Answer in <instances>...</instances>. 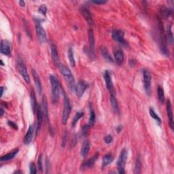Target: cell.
<instances>
[{
    "label": "cell",
    "mask_w": 174,
    "mask_h": 174,
    "mask_svg": "<svg viewBox=\"0 0 174 174\" xmlns=\"http://www.w3.org/2000/svg\"><path fill=\"white\" fill-rule=\"evenodd\" d=\"M50 81L51 84L52 89V99L53 103H56L58 101L59 94H60V84L58 78L55 75H51L50 76Z\"/></svg>",
    "instance_id": "6da1fadb"
},
{
    "label": "cell",
    "mask_w": 174,
    "mask_h": 174,
    "mask_svg": "<svg viewBox=\"0 0 174 174\" xmlns=\"http://www.w3.org/2000/svg\"><path fill=\"white\" fill-rule=\"evenodd\" d=\"M158 29L160 32V49H161V51L163 55L168 56L169 52L167 49V38L161 20H159L158 22Z\"/></svg>",
    "instance_id": "7a4b0ae2"
},
{
    "label": "cell",
    "mask_w": 174,
    "mask_h": 174,
    "mask_svg": "<svg viewBox=\"0 0 174 174\" xmlns=\"http://www.w3.org/2000/svg\"><path fill=\"white\" fill-rule=\"evenodd\" d=\"M59 68L60 69L61 74L63 76L64 78H65L67 83H68L69 87L73 90L74 88V84H75V80H74V78L73 74L71 72L70 69L67 66L63 65V64H59Z\"/></svg>",
    "instance_id": "3957f363"
},
{
    "label": "cell",
    "mask_w": 174,
    "mask_h": 174,
    "mask_svg": "<svg viewBox=\"0 0 174 174\" xmlns=\"http://www.w3.org/2000/svg\"><path fill=\"white\" fill-rule=\"evenodd\" d=\"M71 112H72V105H71V102L68 97L65 94L64 95V106H63V115H62V123L63 125H66L67 124Z\"/></svg>",
    "instance_id": "277c9868"
},
{
    "label": "cell",
    "mask_w": 174,
    "mask_h": 174,
    "mask_svg": "<svg viewBox=\"0 0 174 174\" xmlns=\"http://www.w3.org/2000/svg\"><path fill=\"white\" fill-rule=\"evenodd\" d=\"M35 30H36V33L39 41H40L41 44L45 43L47 40V33H46V31L44 29V28L42 27L40 21L38 19H35Z\"/></svg>",
    "instance_id": "5b68a950"
},
{
    "label": "cell",
    "mask_w": 174,
    "mask_h": 174,
    "mask_svg": "<svg viewBox=\"0 0 174 174\" xmlns=\"http://www.w3.org/2000/svg\"><path fill=\"white\" fill-rule=\"evenodd\" d=\"M17 67H18V69H19L20 75L23 78L24 80L27 83H29L30 78L29 76V74L27 72V67L25 65V64L24 62L23 61V60L19 57L17 59Z\"/></svg>",
    "instance_id": "8992f818"
},
{
    "label": "cell",
    "mask_w": 174,
    "mask_h": 174,
    "mask_svg": "<svg viewBox=\"0 0 174 174\" xmlns=\"http://www.w3.org/2000/svg\"><path fill=\"white\" fill-rule=\"evenodd\" d=\"M127 150L126 149H123L121 151V153H120L119 158L118 160V162H117V165H118V170L119 173H125V166L126 165L127 159Z\"/></svg>",
    "instance_id": "52a82bcc"
},
{
    "label": "cell",
    "mask_w": 174,
    "mask_h": 174,
    "mask_svg": "<svg viewBox=\"0 0 174 174\" xmlns=\"http://www.w3.org/2000/svg\"><path fill=\"white\" fill-rule=\"evenodd\" d=\"M151 74L148 70L144 69L143 71V81H144V86L145 91L146 93L150 95V88H151Z\"/></svg>",
    "instance_id": "ba28073f"
},
{
    "label": "cell",
    "mask_w": 174,
    "mask_h": 174,
    "mask_svg": "<svg viewBox=\"0 0 174 174\" xmlns=\"http://www.w3.org/2000/svg\"><path fill=\"white\" fill-rule=\"evenodd\" d=\"M80 11L85 20L87 21V23L90 26H93L94 25V20L93 19V16H92V14L89 11V10L85 6H82L80 9Z\"/></svg>",
    "instance_id": "9c48e42d"
},
{
    "label": "cell",
    "mask_w": 174,
    "mask_h": 174,
    "mask_svg": "<svg viewBox=\"0 0 174 174\" xmlns=\"http://www.w3.org/2000/svg\"><path fill=\"white\" fill-rule=\"evenodd\" d=\"M88 42H89V45H90V50L89 51H88V55H89L92 59H94L95 40V35L93 29H89V31H88Z\"/></svg>",
    "instance_id": "30bf717a"
},
{
    "label": "cell",
    "mask_w": 174,
    "mask_h": 174,
    "mask_svg": "<svg viewBox=\"0 0 174 174\" xmlns=\"http://www.w3.org/2000/svg\"><path fill=\"white\" fill-rule=\"evenodd\" d=\"M112 38L118 43L123 46H127V44L124 39V33L121 30L115 29L112 31Z\"/></svg>",
    "instance_id": "8fae6325"
},
{
    "label": "cell",
    "mask_w": 174,
    "mask_h": 174,
    "mask_svg": "<svg viewBox=\"0 0 174 174\" xmlns=\"http://www.w3.org/2000/svg\"><path fill=\"white\" fill-rule=\"evenodd\" d=\"M104 79L105 81L106 87H107L108 90L109 91L110 95H114V84L112 83V80L111 78L110 74L108 71H105L104 73Z\"/></svg>",
    "instance_id": "7c38bea8"
},
{
    "label": "cell",
    "mask_w": 174,
    "mask_h": 174,
    "mask_svg": "<svg viewBox=\"0 0 174 174\" xmlns=\"http://www.w3.org/2000/svg\"><path fill=\"white\" fill-rule=\"evenodd\" d=\"M88 88V84L85 83L84 81L81 80L79 81L78 84H76L75 91H76V94L78 97H83L85 91L87 90V88Z\"/></svg>",
    "instance_id": "4fadbf2b"
},
{
    "label": "cell",
    "mask_w": 174,
    "mask_h": 174,
    "mask_svg": "<svg viewBox=\"0 0 174 174\" xmlns=\"http://www.w3.org/2000/svg\"><path fill=\"white\" fill-rule=\"evenodd\" d=\"M0 51L2 54L6 56H9L11 54V46L10 42L7 40H2Z\"/></svg>",
    "instance_id": "5bb4252c"
},
{
    "label": "cell",
    "mask_w": 174,
    "mask_h": 174,
    "mask_svg": "<svg viewBox=\"0 0 174 174\" xmlns=\"http://www.w3.org/2000/svg\"><path fill=\"white\" fill-rule=\"evenodd\" d=\"M167 116L169 118V124L171 129H173V111H172V106L170 100H167Z\"/></svg>",
    "instance_id": "9a60e30c"
},
{
    "label": "cell",
    "mask_w": 174,
    "mask_h": 174,
    "mask_svg": "<svg viewBox=\"0 0 174 174\" xmlns=\"http://www.w3.org/2000/svg\"><path fill=\"white\" fill-rule=\"evenodd\" d=\"M114 55L115 61L117 64L119 65H121L125 60V55L122 50L120 48L115 49V51H114Z\"/></svg>",
    "instance_id": "2e32d148"
},
{
    "label": "cell",
    "mask_w": 174,
    "mask_h": 174,
    "mask_svg": "<svg viewBox=\"0 0 174 174\" xmlns=\"http://www.w3.org/2000/svg\"><path fill=\"white\" fill-rule=\"evenodd\" d=\"M33 134H34V126L33 125H31L28 129L27 132L26 133L25 136L24 137V144L25 145L29 144L32 140L33 138Z\"/></svg>",
    "instance_id": "e0dca14e"
},
{
    "label": "cell",
    "mask_w": 174,
    "mask_h": 174,
    "mask_svg": "<svg viewBox=\"0 0 174 174\" xmlns=\"http://www.w3.org/2000/svg\"><path fill=\"white\" fill-rule=\"evenodd\" d=\"M32 75H33V79L35 81V86H36L38 92L39 93V94H42V83H41V80L40 78V76H39L38 74H37L36 71L35 69H32Z\"/></svg>",
    "instance_id": "ac0fdd59"
},
{
    "label": "cell",
    "mask_w": 174,
    "mask_h": 174,
    "mask_svg": "<svg viewBox=\"0 0 174 174\" xmlns=\"http://www.w3.org/2000/svg\"><path fill=\"white\" fill-rule=\"evenodd\" d=\"M37 118H38V123H37V132H38L40 130L42 125V123H43V119H44V114L43 112H42V110L41 109V107L40 105H38V110H37Z\"/></svg>",
    "instance_id": "d6986e66"
},
{
    "label": "cell",
    "mask_w": 174,
    "mask_h": 174,
    "mask_svg": "<svg viewBox=\"0 0 174 174\" xmlns=\"http://www.w3.org/2000/svg\"><path fill=\"white\" fill-rule=\"evenodd\" d=\"M31 103L32 110H33L34 114H36L39 105L38 104L37 99H36V97H35V94L34 93L33 89H31Z\"/></svg>",
    "instance_id": "ffe728a7"
},
{
    "label": "cell",
    "mask_w": 174,
    "mask_h": 174,
    "mask_svg": "<svg viewBox=\"0 0 174 174\" xmlns=\"http://www.w3.org/2000/svg\"><path fill=\"white\" fill-rule=\"evenodd\" d=\"M51 55L53 61L56 64V65H59L60 61H59V56L58 54V51L57 48H56L55 44H52L51 46Z\"/></svg>",
    "instance_id": "44dd1931"
},
{
    "label": "cell",
    "mask_w": 174,
    "mask_h": 174,
    "mask_svg": "<svg viewBox=\"0 0 174 174\" xmlns=\"http://www.w3.org/2000/svg\"><path fill=\"white\" fill-rule=\"evenodd\" d=\"M91 148V143L88 140H86L84 141V143L82 145V148L80 150V154L83 157H85L89 152Z\"/></svg>",
    "instance_id": "7402d4cb"
},
{
    "label": "cell",
    "mask_w": 174,
    "mask_h": 174,
    "mask_svg": "<svg viewBox=\"0 0 174 174\" xmlns=\"http://www.w3.org/2000/svg\"><path fill=\"white\" fill-rule=\"evenodd\" d=\"M98 157H99V154L97 153V154H95L93 157H92L89 159L87 160V161L85 163H84V164L83 165V168L84 169H86L91 167L92 166H93V165L95 164V163L96 161V160H97L98 158Z\"/></svg>",
    "instance_id": "603a6c76"
},
{
    "label": "cell",
    "mask_w": 174,
    "mask_h": 174,
    "mask_svg": "<svg viewBox=\"0 0 174 174\" xmlns=\"http://www.w3.org/2000/svg\"><path fill=\"white\" fill-rule=\"evenodd\" d=\"M19 151V150L18 148L15 149L14 150L10 152L9 153L6 154L4 156H2L1 158H0V160H1V161H10V160L13 159L16 157V155L18 154Z\"/></svg>",
    "instance_id": "cb8c5ba5"
},
{
    "label": "cell",
    "mask_w": 174,
    "mask_h": 174,
    "mask_svg": "<svg viewBox=\"0 0 174 174\" xmlns=\"http://www.w3.org/2000/svg\"><path fill=\"white\" fill-rule=\"evenodd\" d=\"M160 15L163 18V19H167L172 15V11L169 8H166L165 6H161L159 9Z\"/></svg>",
    "instance_id": "d4e9b609"
},
{
    "label": "cell",
    "mask_w": 174,
    "mask_h": 174,
    "mask_svg": "<svg viewBox=\"0 0 174 174\" xmlns=\"http://www.w3.org/2000/svg\"><path fill=\"white\" fill-rule=\"evenodd\" d=\"M42 112H43L44 116L47 120H48V104L47 100L46 98V96H44L42 99Z\"/></svg>",
    "instance_id": "484cf974"
},
{
    "label": "cell",
    "mask_w": 174,
    "mask_h": 174,
    "mask_svg": "<svg viewBox=\"0 0 174 174\" xmlns=\"http://www.w3.org/2000/svg\"><path fill=\"white\" fill-rule=\"evenodd\" d=\"M114 157L113 156L110 154H105L104 157H103L102 160V167H105L108 166V165L111 164L112 162L113 161Z\"/></svg>",
    "instance_id": "4316f807"
},
{
    "label": "cell",
    "mask_w": 174,
    "mask_h": 174,
    "mask_svg": "<svg viewBox=\"0 0 174 174\" xmlns=\"http://www.w3.org/2000/svg\"><path fill=\"white\" fill-rule=\"evenodd\" d=\"M100 51H101V55L102 56H104V57L107 60V61H109V62H114V60L112 57V56L110 55V54H109L108 51L107 50V48H106L105 47H101L100 48Z\"/></svg>",
    "instance_id": "83f0119b"
},
{
    "label": "cell",
    "mask_w": 174,
    "mask_h": 174,
    "mask_svg": "<svg viewBox=\"0 0 174 174\" xmlns=\"http://www.w3.org/2000/svg\"><path fill=\"white\" fill-rule=\"evenodd\" d=\"M172 24L168 25L167 27V37H166V38H167V40L169 43L171 44H172L173 42V35L172 31Z\"/></svg>",
    "instance_id": "f1b7e54d"
},
{
    "label": "cell",
    "mask_w": 174,
    "mask_h": 174,
    "mask_svg": "<svg viewBox=\"0 0 174 174\" xmlns=\"http://www.w3.org/2000/svg\"><path fill=\"white\" fill-rule=\"evenodd\" d=\"M110 103L112 106V108L116 113L118 114L119 113V108H118V104L117 102L116 99L114 95H110Z\"/></svg>",
    "instance_id": "f546056e"
},
{
    "label": "cell",
    "mask_w": 174,
    "mask_h": 174,
    "mask_svg": "<svg viewBox=\"0 0 174 174\" xmlns=\"http://www.w3.org/2000/svg\"><path fill=\"white\" fill-rule=\"evenodd\" d=\"M157 94L159 101L161 102V104H163L165 101V94L164 90H163V88L161 86H158L157 88Z\"/></svg>",
    "instance_id": "4dcf8cb0"
},
{
    "label": "cell",
    "mask_w": 174,
    "mask_h": 174,
    "mask_svg": "<svg viewBox=\"0 0 174 174\" xmlns=\"http://www.w3.org/2000/svg\"><path fill=\"white\" fill-rule=\"evenodd\" d=\"M67 55H68V59H69V61L70 65H72V67H74L76 65V61H75V59H74L73 50H72V48H69L68 52H67Z\"/></svg>",
    "instance_id": "1f68e13d"
},
{
    "label": "cell",
    "mask_w": 174,
    "mask_h": 174,
    "mask_svg": "<svg viewBox=\"0 0 174 174\" xmlns=\"http://www.w3.org/2000/svg\"><path fill=\"white\" fill-rule=\"evenodd\" d=\"M96 120V115L93 108H91V115L89 118V122H88V127H91L94 125Z\"/></svg>",
    "instance_id": "d6a6232c"
},
{
    "label": "cell",
    "mask_w": 174,
    "mask_h": 174,
    "mask_svg": "<svg viewBox=\"0 0 174 174\" xmlns=\"http://www.w3.org/2000/svg\"><path fill=\"white\" fill-rule=\"evenodd\" d=\"M149 112H150V116L152 117V118L154 119L158 123V125H161V119L160 118V117L158 116L157 114L154 112V109L152 108H150V111H149Z\"/></svg>",
    "instance_id": "836d02e7"
},
{
    "label": "cell",
    "mask_w": 174,
    "mask_h": 174,
    "mask_svg": "<svg viewBox=\"0 0 174 174\" xmlns=\"http://www.w3.org/2000/svg\"><path fill=\"white\" fill-rule=\"evenodd\" d=\"M141 161L140 160V157H138L136 162V166H135V173H140L141 172Z\"/></svg>",
    "instance_id": "e575fe53"
},
{
    "label": "cell",
    "mask_w": 174,
    "mask_h": 174,
    "mask_svg": "<svg viewBox=\"0 0 174 174\" xmlns=\"http://www.w3.org/2000/svg\"><path fill=\"white\" fill-rule=\"evenodd\" d=\"M83 116H84V112H77L76 114L75 115V116H74V118L72 120V127L75 126L76 125V123H78V121L79 120V119L81 118Z\"/></svg>",
    "instance_id": "d590c367"
},
{
    "label": "cell",
    "mask_w": 174,
    "mask_h": 174,
    "mask_svg": "<svg viewBox=\"0 0 174 174\" xmlns=\"http://www.w3.org/2000/svg\"><path fill=\"white\" fill-rule=\"evenodd\" d=\"M43 161H42V154H40L38 159V167L40 172L43 171Z\"/></svg>",
    "instance_id": "8d00e7d4"
},
{
    "label": "cell",
    "mask_w": 174,
    "mask_h": 174,
    "mask_svg": "<svg viewBox=\"0 0 174 174\" xmlns=\"http://www.w3.org/2000/svg\"><path fill=\"white\" fill-rule=\"evenodd\" d=\"M38 10L41 14H42V15L45 16L46 14H47V8L45 5H41V6L40 7V8H39Z\"/></svg>",
    "instance_id": "74e56055"
},
{
    "label": "cell",
    "mask_w": 174,
    "mask_h": 174,
    "mask_svg": "<svg viewBox=\"0 0 174 174\" xmlns=\"http://www.w3.org/2000/svg\"><path fill=\"white\" fill-rule=\"evenodd\" d=\"M29 169H30V173L31 174H35L37 173L36 167H35V165L33 163H31L29 165Z\"/></svg>",
    "instance_id": "f35d334b"
},
{
    "label": "cell",
    "mask_w": 174,
    "mask_h": 174,
    "mask_svg": "<svg viewBox=\"0 0 174 174\" xmlns=\"http://www.w3.org/2000/svg\"><path fill=\"white\" fill-rule=\"evenodd\" d=\"M104 140H105V142L106 144H110L112 143V141H113V137H112L111 135H108V136H106L104 138Z\"/></svg>",
    "instance_id": "ab89813d"
},
{
    "label": "cell",
    "mask_w": 174,
    "mask_h": 174,
    "mask_svg": "<svg viewBox=\"0 0 174 174\" xmlns=\"http://www.w3.org/2000/svg\"><path fill=\"white\" fill-rule=\"evenodd\" d=\"M8 125H9L10 127H12L14 129H15V130H17V129H18V127H17V125H16V124H15L14 122L11 121V120H8Z\"/></svg>",
    "instance_id": "60d3db41"
},
{
    "label": "cell",
    "mask_w": 174,
    "mask_h": 174,
    "mask_svg": "<svg viewBox=\"0 0 174 174\" xmlns=\"http://www.w3.org/2000/svg\"><path fill=\"white\" fill-rule=\"evenodd\" d=\"M93 3H95V4H97V5H100V4H104L105 3L106 1H92Z\"/></svg>",
    "instance_id": "b9f144b4"
},
{
    "label": "cell",
    "mask_w": 174,
    "mask_h": 174,
    "mask_svg": "<svg viewBox=\"0 0 174 174\" xmlns=\"http://www.w3.org/2000/svg\"><path fill=\"white\" fill-rule=\"evenodd\" d=\"M19 3H20V5L21 6H25V2L23 1V0H22V1H20Z\"/></svg>",
    "instance_id": "7bdbcfd3"
},
{
    "label": "cell",
    "mask_w": 174,
    "mask_h": 174,
    "mask_svg": "<svg viewBox=\"0 0 174 174\" xmlns=\"http://www.w3.org/2000/svg\"><path fill=\"white\" fill-rule=\"evenodd\" d=\"M3 91H4V88H3V87H1V97H2L3 96Z\"/></svg>",
    "instance_id": "ee69618b"
},
{
    "label": "cell",
    "mask_w": 174,
    "mask_h": 174,
    "mask_svg": "<svg viewBox=\"0 0 174 174\" xmlns=\"http://www.w3.org/2000/svg\"><path fill=\"white\" fill-rule=\"evenodd\" d=\"M116 131H117V132H118V133H120V131H121V127H120V126H118V127L116 128Z\"/></svg>",
    "instance_id": "f6af8a7d"
},
{
    "label": "cell",
    "mask_w": 174,
    "mask_h": 174,
    "mask_svg": "<svg viewBox=\"0 0 174 174\" xmlns=\"http://www.w3.org/2000/svg\"><path fill=\"white\" fill-rule=\"evenodd\" d=\"M3 113H4V111H3V109L2 108L1 109V114H1V116H2L3 115Z\"/></svg>",
    "instance_id": "bcb514c9"
},
{
    "label": "cell",
    "mask_w": 174,
    "mask_h": 174,
    "mask_svg": "<svg viewBox=\"0 0 174 174\" xmlns=\"http://www.w3.org/2000/svg\"><path fill=\"white\" fill-rule=\"evenodd\" d=\"M1 63H2V65H3V63L2 61V60H1Z\"/></svg>",
    "instance_id": "7dc6e473"
}]
</instances>
